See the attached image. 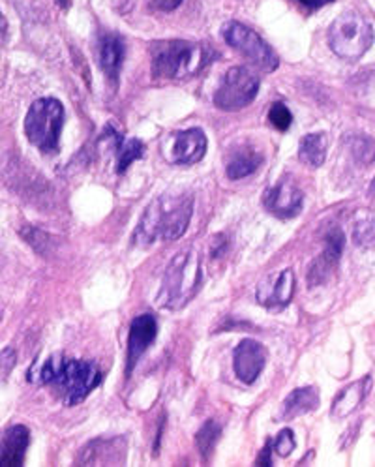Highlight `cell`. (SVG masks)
Returning <instances> with one entry per match:
<instances>
[{
    "label": "cell",
    "instance_id": "obj_19",
    "mask_svg": "<svg viewBox=\"0 0 375 467\" xmlns=\"http://www.w3.org/2000/svg\"><path fill=\"white\" fill-rule=\"evenodd\" d=\"M317 407H319V390L315 387L296 388L284 402L282 419H293V416L312 413Z\"/></svg>",
    "mask_w": 375,
    "mask_h": 467
},
{
    "label": "cell",
    "instance_id": "obj_3",
    "mask_svg": "<svg viewBox=\"0 0 375 467\" xmlns=\"http://www.w3.org/2000/svg\"><path fill=\"white\" fill-rule=\"evenodd\" d=\"M40 381L57 385L66 406H78L99 385L102 374L94 362L52 357L40 368Z\"/></svg>",
    "mask_w": 375,
    "mask_h": 467
},
{
    "label": "cell",
    "instance_id": "obj_17",
    "mask_svg": "<svg viewBox=\"0 0 375 467\" xmlns=\"http://www.w3.org/2000/svg\"><path fill=\"white\" fill-rule=\"evenodd\" d=\"M124 53H127V49H124V43L118 36L108 34L99 40V47H98L99 66H102L104 73L111 81L118 79V73L124 62Z\"/></svg>",
    "mask_w": 375,
    "mask_h": 467
},
{
    "label": "cell",
    "instance_id": "obj_32",
    "mask_svg": "<svg viewBox=\"0 0 375 467\" xmlns=\"http://www.w3.org/2000/svg\"><path fill=\"white\" fill-rule=\"evenodd\" d=\"M296 3L303 5V6L308 8V10H319V8H323V6H327V5L334 3V0H296Z\"/></svg>",
    "mask_w": 375,
    "mask_h": 467
},
{
    "label": "cell",
    "instance_id": "obj_7",
    "mask_svg": "<svg viewBox=\"0 0 375 467\" xmlns=\"http://www.w3.org/2000/svg\"><path fill=\"white\" fill-rule=\"evenodd\" d=\"M223 40L228 42L233 49L246 57L249 62L256 64L263 71H274L278 68L280 61L277 53L272 51L270 45L252 29H248L246 24L239 21H230L221 29Z\"/></svg>",
    "mask_w": 375,
    "mask_h": 467
},
{
    "label": "cell",
    "instance_id": "obj_26",
    "mask_svg": "<svg viewBox=\"0 0 375 467\" xmlns=\"http://www.w3.org/2000/svg\"><path fill=\"white\" fill-rule=\"evenodd\" d=\"M353 240L361 248L375 244V218H362L353 228Z\"/></svg>",
    "mask_w": 375,
    "mask_h": 467
},
{
    "label": "cell",
    "instance_id": "obj_23",
    "mask_svg": "<svg viewBox=\"0 0 375 467\" xmlns=\"http://www.w3.org/2000/svg\"><path fill=\"white\" fill-rule=\"evenodd\" d=\"M347 145H349V151H352L353 158L359 163L370 165L375 162V139L373 137L355 134V135L347 137Z\"/></svg>",
    "mask_w": 375,
    "mask_h": 467
},
{
    "label": "cell",
    "instance_id": "obj_5",
    "mask_svg": "<svg viewBox=\"0 0 375 467\" xmlns=\"http://www.w3.org/2000/svg\"><path fill=\"white\" fill-rule=\"evenodd\" d=\"M64 126V107L57 98H40L24 118V134L40 151H57Z\"/></svg>",
    "mask_w": 375,
    "mask_h": 467
},
{
    "label": "cell",
    "instance_id": "obj_11",
    "mask_svg": "<svg viewBox=\"0 0 375 467\" xmlns=\"http://www.w3.org/2000/svg\"><path fill=\"white\" fill-rule=\"evenodd\" d=\"M207 153V135L203 130L190 128L177 132L171 137L167 160L181 165H192L202 160Z\"/></svg>",
    "mask_w": 375,
    "mask_h": 467
},
{
    "label": "cell",
    "instance_id": "obj_27",
    "mask_svg": "<svg viewBox=\"0 0 375 467\" xmlns=\"http://www.w3.org/2000/svg\"><path fill=\"white\" fill-rule=\"evenodd\" d=\"M268 120L274 128L286 132L293 125V115L284 104H274L268 111Z\"/></svg>",
    "mask_w": 375,
    "mask_h": 467
},
{
    "label": "cell",
    "instance_id": "obj_16",
    "mask_svg": "<svg viewBox=\"0 0 375 467\" xmlns=\"http://www.w3.org/2000/svg\"><path fill=\"white\" fill-rule=\"evenodd\" d=\"M371 383H373L371 376H364L362 379L345 387L333 402L331 413L334 419H343V416L355 413L359 409V406L364 402V398L370 395Z\"/></svg>",
    "mask_w": 375,
    "mask_h": 467
},
{
    "label": "cell",
    "instance_id": "obj_13",
    "mask_svg": "<svg viewBox=\"0 0 375 467\" xmlns=\"http://www.w3.org/2000/svg\"><path fill=\"white\" fill-rule=\"evenodd\" d=\"M158 334V323L153 315H139L130 325L128 334V348H127V376L134 372L136 364L143 357V353L150 348Z\"/></svg>",
    "mask_w": 375,
    "mask_h": 467
},
{
    "label": "cell",
    "instance_id": "obj_12",
    "mask_svg": "<svg viewBox=\"0 0 375 467\" xmlns=\"http://www.w3.org/2000/svg\"><path fill=\"white\" fill-rule=\"evenodd\" d=\"M295 285L293 268H286L280 275H272L258 285V303L270 310H282L293 301Z\"/></svg>",
    "mask_w": 375,
    "mask_h": 467
},
{
    "label": "cell",
    "instance_id": "obj_35",
    "mask_svg": "<svg viewBox=\"0 0 375 467\" xmlns=\"http://www.w3.org/2000/svg\"><path fill=\"white\" fill-rule=\"evenodd\" d=\"M57 3H59V6H61V8H70L71 0H57Z\"/></svg>",
    "mask_w": 375,
    "mask_h": 467
},
{
    "label": "cell",
    "instance_id": "obj_29",
    "mask_svg": "<svg viewBox=\"0 0 375 467\" xmlns=\"http://www.w3.org/2000/svg\"><path fill=\"white\" fill-rule=\"evenodd\" d=\"M150 8H155L158 12H171L174 8H179L183 0H146Z\"/></svg>",
    "mask_w": 375,
    "mask_h": 467
},
{
    "label": "cell",
    "instance_id": "obj_10",
    "mask_svg": "<svg viewBox=\"0 0 375 467\" xmlns=\"http://www.w3.org/2000/svg\"><path fill=\"white\" fill-rule=\"evenodd\" d=\"M267 362V350L263 343H259L258 340L246 338L242 340L233 355V368L237 378L246 383L252 385L263 372Z\"/></svg>",
    "mask_w": 375,
    "mask_h": 467
},
{
    "label": "cell",
    "instance_id": "obj_34",
    "mask_svg": "<svg viewBox=\"0 0 375 467\" xmlns=\"http://www.w3.org/2000/svg\"><path fill=\"white\" fill-rule=\"evenodd\" d=\"M368 193H370V198H375V177H373V181L370 182V190H368Z\"/></svg>",
    "mask_w": 375,
    "mask_h": 467
},
{
    "label": "cell",
    "instance_id": "obj_6",
    "mask_svg": "<svg viewBox=\"0 0 375 467\" xmlns=\"http://www.w3.org/2000/svg\"><path fill=\"white\" fill-rule=\"evenodd\" d=\"M329 43L340 59L359 61L373 43V29L359 14L347 12L331 24Z\"/></svg>",
    "mask_w": 375,
    "mask_h": 467
},
{
    "label": "cell",
    "instance_id": "obj_14",
    "mask_svg": "<svg viewBox=\"0 0 375 467\" xmlns=\"http://www.w3.org/2000/svg\"><path fill=\"white\" fill-rule=\"evenodd\" d=\"M303 201L305 193L291 181H282L280 184L268 188L263 195L265 207L278 218H295L303 210Z\"/></svg>",
    "mask_w": 375,
    "mask_h": 467
},
{
    "label": "cell",
    "instance_id": "obj_2",
    "mask_svg": "<svg viewBox=\"0 0 375 467\" xmlns=\"http://www.w3.org/2000/svg\"><path fill=\"white\" fill-rule=\"evenodd\" d=\"M216 53L209 45L184 40H169L153 47V76L156 79L181 81L203 71Z\"/></svg>",
    "mask_w": 375,
    "mask_h": 467
},
{
    "label": "cell",
    "instance_id": "obj_22",
    "mask_svg": "<svg viewBox=\"0 0 375 467\" xmlns=\"http://www.w3.org/2000/svg\"><path fill=\"white\" fill-rule=\"evenodd\" d=\"M261 163L263 156L259 153H256L254 149H242L228 163V177L233 181L244 179L248 175H252L254 171H258Z\"/></svg>",
    "mask_w": 375,
    "mask_h": 467
},
{
    "label": "cell",
    "instance_id": "obj_4",
    "mask_svg": "<svg viewBox=\"0 0 375 467\" xmlns=\"http://www.w3.org/2000/svg\"><path fill=\"white\" fill-rule=\"evenodd\" d=\"M202 261L193 250L181 252L169 261L156 303L167 310L184 308L202 287Z\"/></svg>",
    "mask_w": 375,
    "mask_h": 467
},
{
    "label": "cell",
    "instance_id": "obj_9",
    "mask_svg": "<svg viewBox=\"0 0 375 467\" xmlns=\"http://www.w3.org/2000/svg\"><path fill=\"white\" fill-rule=\"evenodd\" d=\"M345 246V235L342 233V229H331L327 235H324V248L323 252L312 261L310 268H308V285L315 287L327 282L331 278V275L334 273V268L338 266V261L342 257Z\"/></svg>",
    "mask_w": 375,
    "mask_h": 467
},
{
    "label": "cell",
    "instance_id": "obj_15",
    "mask_svg": "<svg viewBox=\"0 0 375 467\" xmlns=\"http://www.w3.org/2000/svg\"><path fill=\"white\" fill-rule=\"evenodd\" d=\"M31 444L27 426H12L0 439V467H21Z\"/></svg>",
    "mask_w": 375,
    "mask_h": 467
},
{
    "label": "cell",
    "instance_id": "obj_28",
    "mask_svg": "<svg viewBox=\"0 0 375 467\" xmlns=\"http://www.w3.org/2000/svg\"><path fill=\"white\" fill-rule=\"evenodd\" d=\"M295 451V434L289 428H284L272 441V453L280 458H287Z\"/></svg>",
    "mask_w": 375,
    "mask_h": 467
},
{
    "label": "cell",
    "instance_id": "obj_1",
    "mask_svg": "<svg viewBox=\"0 0 375 467\" xmlns=\"http://www.w3.org/2000/svg\"><path fill=\"white\" fill-rule=\"evenodd\" d=\"M193 198L190 193H165L155 200L136 229V244L150 246L158 240H177L190 226Z\"/></svg>",
    "mask_w": 375,
    "mask_h": 467
},
{
    "label": "cell",
    "instance_id": "obj_36",
    "mask_svg": "<svg viewBox=\"0 0 375 467\" xmlns=\"http://www.w3.org/2000/svg\"><path fill=\"white\" fill-rule=\"evenodd\" d=\"M0 319H3V310H0Z\"/></svg>",
    "mask_w": 375,
    "mask_h": 467
},
{
    "label": "cell",
    "instance_id": "obj_30",
    "mask_svg": "<svg viewBox=\"0 0 375 467\" xmlns=\"http://www.w3.org/2000/svg\"><path fill=\"white\" fill-rule=\"evenodd\" d=\"M228 248H230V240H228V237L225 235H220V237H216V242L212 244V259H216V257H221L225 252H228Z\"/></svg>",
    "mask_w": 375,
    "mask_h": 467
},
{
    "label": "cell",
    "instance_id": "obj_8",
    "mask_svg": "<svg viewBox=\"0 0 375 467\" xmlns=\"http://www.w3.org/2000/svg\"><path fill=\"white\" fill-rule=\"evenodd\" d=\"M259 92V78L252 70L237 66L225 73L216 94L214 104L223 111H237L256 100Z\"/></svg>",
    "mask_w": 375,
    "mask_h": 467
},
{
    "label": "cell",
    "instance_id": "obj_33",
    "mask_svg": "<svg viewBox=\"0 0 375 467\" xmlns=\"http://www.w3.org/2000/svg\"><path fill=\"white\" fill-rule=\"evenodd\" d=\"M8 38V23L5 19V15L0 14V43H5Z\"/></svg>",
    "mask_w": 375,
    "mask_h": 467
},
{
    "label": "cell",
    "instance_id": "obj_20",
    "mask_svg": "<svg viewBox=\"0 0 375 467\" xmlns=\"http://www.w3.org/2000/svg\"><path fill=\"white\" fill-rule=\"evenodd\" d=\"M329 151V139L324 134H310L300 139L298 146V158L312 167H321L327 160Z\"/></svg>",
    "mask_w": 375,
    "mask_h": 467
},
{
    "label": "cell",
    "instance_id": "obj_24",
    "mask_svg": "<svg viewBox=\"0 0 375 467\" xmlns=\"http://www.w3.org/2000/svg\"><path fill=\"white\" fill-rule=\"evenodd\" d=\"M220 434H221V426L216 423V421H207L202 430L197 432L195 435V441H197V449L199 453H202L203 458H211L214 449H216V444L220 439Z\"/></svg>",
    "mask_w": 375,
    "mask_h": 467
},
{
    "label": "cell",
    "instance_id": "obj_25",
    "mask_svg": "<svg viewBox=\"0 0 375 467\" xmlns=\"http://www.w3.org/2000/svg\"><path fill=\"white\" fill-rule=\"evenodd\" d=\"M21 237L27 240L38 254H43V256L49 250H52V246H53V238L52 237H49L45 231H42L38 228H33V226H24L21 229Z\"/></svg>",
    "mask_w": 375,
    "mask_h": 467
},
{
    "label": "cell",
    "instance_id": "obj_18",
    "mask_svg": "<svg viewBox=\"0 0 375 467\" xmlns=\"http://www.w3.org/2000/svg\"><path fill=\"white\" fill-rule=\"evenodd\" d=\"M127 454V445H124L122 439L113 441H92L81 453V463L94 465V463H120L115 458H124Z\"/></svg>",
    "mask_w": 375,
    "mask_h": 467
},
{
    "label": "cell",
    "instance_id": "obj_21",
    "mask_svg": "<svg viewBox=\"0 0 375 467\" xmlns=\"http://www.w3.org/2000/svg\"><path fill=\"white\" fill-rule=\"evenodd\" d=\"M113 141L117 149V173L124 175L136 160L145 156L146 146L139 139H122L117 132H113Z\"/></svg>",
    "mask_w": 375,
    "mask_h": 467
},
{
    "label": "cell",
    "instance_id": "obj_31",
    "mask_svg": "<svg viewBox=\"0 0 375 467\" xmlns=\"http://www.w3.org/2000/svg\"><path fill=\"white\" fill-rule=\"evenodd\" d=\"M258 465H272V439L267 441V445L263 447V451L259 453V458L256 462Z\"/></svg>",
    "mask_w": 375,
    "mask_h": 467
}]
</instances>
